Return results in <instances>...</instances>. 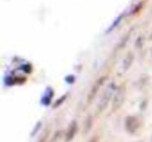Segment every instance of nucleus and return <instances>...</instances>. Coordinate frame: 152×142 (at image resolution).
<instances>
[{
    "mask_svg": "<svg viewBox=\"0 0 152 142\" xmlns=\"http://www.w3.org/2000/svg\"><path fill=\"white\" fill-rule=\"evenodd\" d=\"M112 96H113V89L112 88H107V89L103 92V94L101 95V98H100L99 102H98L97 114L102 113L104 110H105L106 107H107V104H108V102L112 99Z\"/></svg>",
    "mask_w": 152,
    "mask_h": 142,
    "instance_id": "obj_2",
    "label": "nucleus"
},
{
    "mask_svg": "<svg viewBox=\"0 0 152 142\" xmlns=\"http://www.w3.org/2000/svg\"><path fill=\"white\" fill-rule=\"evenodd\" d=\"M125 125H126L127 131L130 132V133H133L139 127V120L134 116H129L125 121Z\"/></svg>",
    "mask_w": 152,
    "mask_h": 142,
    "instance_id": "obj_4",
    "label": "nucleus"
},
{
    "mask_svg": "<svg viewBox=\"0 0 152 142\" xmlns=\"http://www.w3.org/2000/svg\"><path fill=\"white\" fill-rule=\"evenodd\" d=\"M125 100V87L124 86H120L118 89L116 90V94H115L114 98H113V110L117 111L121 108Z\"/></svg>",
    "mask_w": 152,
    "mask_h": 142,
    "instance_id": "obj_1",
    "label": "nucleus"
},
{
    "mask_svg": "<svg viewBox=\"0 0 152 142\" xmlns=\"http://www.w3.org/2000/svg\"><path fill=\"white\" fill-rule=\"evenodd\" d=\"M105 79H106L105 77H101V79H98V81L95 83V85L93 86V88H92L91 91H90L89 95H88V102H89V104L94 99V98H95V96L97 95V93H98V91H99L100 87H101V85L103 84V82L105 81Z\"/></svg>",
    "mask_w": 152,
    "mask_h": 142,
    "instance_id": "obj_3",
    "label": "nucleus"
},
{
    "mask_svg": "<svg viewBox=\"0 0 152 142\" xmlns=\"http://www.w3.org/2000/svg\"><path fill=\"white\" fill-rule=\"evenodd\" d=\"M76 131H77V122L75 120L72 121L71 124H70L69 129L67 131V135H66V140L67 141H71L73 139V137L75 136Z\"/></svg>",
    "mask_w": 152,
    "mask_h": 142,
    "instance_id": "obj_5",
    "label": "nucleus"
},
{
    "mask_svg": "<svg viewBox=\"0 0 152 142\" xmlns=\"http://www.w3.org/2000/svg\"><path fill=\"white\" fill-rule=\"evenodd\" d=\"M92 124H93V120H92L91 116H88V118L86 119L85 122H83V132H85L86 135H87L90 132V129H92Z\"/></svg>",
    "mask_w": 152,
    "mask_h": 142,
    "instance_id": "obj_7",
    "label": "nucleus"
},
{
    "mask_svg": "<svg viewBox=\"0 0 152 142\" xmlns=\"http://www.w3.org/2000/svg\"><path fill=\"white\" fill-rule=\"evenodd\" d=\"M132 62H133V54H132V53H128V54H127V57H125L124 62H123V65H122L123 70H124V71L128 70L129 68H130Z\"/></svg>",
    "mask_w": 152,
    "mask_h": 142,
    "instance_id": "obj_6",
    "label": "nucleus"
}]
</instances>
